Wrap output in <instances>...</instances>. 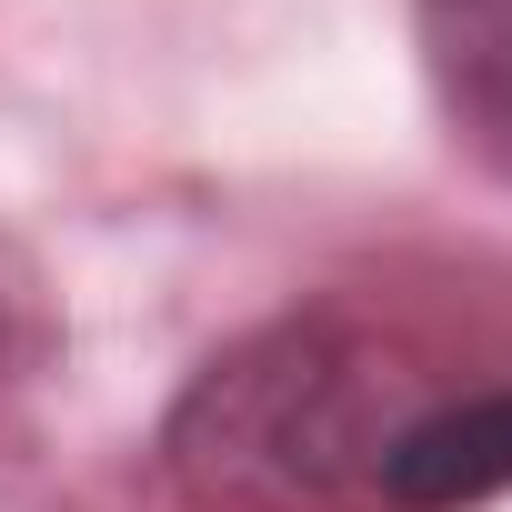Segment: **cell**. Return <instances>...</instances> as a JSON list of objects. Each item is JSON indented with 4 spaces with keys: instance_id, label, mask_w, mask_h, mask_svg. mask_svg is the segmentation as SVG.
Listing matches in <instances>:
<instances>
[{
    "instance_id": "obj_2",
    "label": "cell",
    "mask_w": 512,
    "mask_h": 512,
    "mask_svg": "<svg viewBox=\"0 0 512 512\" xmlns=\"http://www.w3.org/2000/svg\"><path fill=\"white\" fill-rule=\"evenodd\" d=\"M512 492V372L502 382H442L402 442L382 452L372 512H472Z\"/></svg>"
},
{
    "instance_id": "obj_3",
    "label": "cell",
    "mask_w": 512,
    "mask_h": 512,
    "mask_svg": "<svg viewBox=\"0 0 512 512\" xmlns=\"http://www.w3.org/2000/svg\"><path fill=\"white\" fill-rule=\"evenodd\" d=\"M412 31L452 141L512 191V0H412Z\"/></svg>"
},
{
    "instance_id": "obj_1",
    "label": "cell",
    "mask_w": 512,
    "mask_h": 512,
    "mask_svg": "<svg viewBox=\"0 0 512 512\" xmlns=\"http://www.w3.org/2000/svg\"><path fill=\"white\" fill-rule=\"evenodd\" d=\"M442 392V362L372 312H282L191 372L161 472L191 512H372L382 452Z\"/></svg>"
},
{
    "instance_id": "obj_4",
    "label": "cell",
    "mask_w": 512,
    "mask_h": 512,
    "mask_svg": "<svg viewBox=\"0 0 512 512\" xmlns=\"http://www.w3.org/2000/svg\"><path fill=\"white\" fill-rule=\"evenodd\" d=\"M51 362H61V322H51V302H41V272L21 262V241L0 231V442L31 422Z\"/></svg>"
}]
</instances>
